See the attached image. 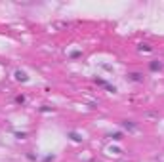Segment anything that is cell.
<instances>
[{"mask_svg":"<svg viewBox=\"0 0 164 162\" xmlns=\"http://www.w3.org/2000/svg\"><path fill=\"white\" fill-rule=\"evenodd\" d=\"M27 158L34 162V160H37V155H34V153H27Z\"/></svg>","mask_w":164,"mask_h":162,"instance_id":"obj_12","label":"cell"},{"mask_svg":"<svg viewBox=\"0 0 164 162\" xmlns=\"http://www.w3.org/2000/svg\"><path fill=\"white\" fill-rule=\"evenodd\" d=\"M15 137H17V139H25V137H27V134H25V132H17V134H15Z\"/></svg>","mask_w":164,"mask_h":162,"instance_id":"obj_11","label":"cell"},{"mask_svg":"<svg viewBox=\"0 0 164 162\" xmlns=\"http://www.w3.org/2000/svg\"><path fill=\"white\" fill-rule=\"evenodd\" d=\"M67 137H71V141H75V143H80V141H82V135L78 132H69Z\"/></svg>","mask_w":164,"mask_h":162,"instance_id":"obj_3","label":"cell"},{"mask_svg":"<svg viewBox=\"0 0 164 162\" xmlns=\"http://www.w3.org/2000/svg\"><path fill=\"white\" fill-rule=\"evenodd\" d=\"M78 57H82V52H80V50L71 52V59H78Z\"/></svg>","mask_w":164,"mask_h":162,"instance_id":"obj_6","label":"cell"},{"mask_svg":"<svg viewBox=\"0 0 164 162\" xmlns=\"http://www.w3.org/2000/svg\"><path fill=\"white\" fill-rule=\"evenodd\" d=\"M54 160H55V155H48V156H44L42 162H54Z\"/></svg>","mask_w":164,"mask_h":162,"instance_id":"obj_9","label":"cell"},{"mask_svg":"<svg viewBox=\"0 0 164 162\" xmlns=\"http://www.w3.org/2000/svg\"><path fill=\"white\" fill-rule=\"evenodd\" d=\"M40 111H42V113H50V111H52V107H48V105H44V107H40Z\"/></svg>","mask_w":164,"mask_h":162,"instance_id":"obj_13","label":"cell"},{"mask_svg":"<svg viewBox=\"0 0 164 162\" xmlns=\"http://www.w3.org/2000/svg\"><path fill=\"white\" fill-rule=\"evenodd\" d=\"M111 139L120 141V139H122V132H115V134H111Z\"/></svg>","mask_w":164,"mask_h":162,"instance_id":"obj_7","label":"cell"},{"mask_svg":"<svg viewBox=\"0 0 164 162\" xmlns=\"http://www.w3.org/2000/svg\"><path fill=\"white\" fill-rule=\"evenodd\" d=\"M122 128H126V130H130V132H134L137 126L132 122V120H122Z\"/></svg>","mask_w":164,"mask_h":162,"instance_id":"obj_5","label":"cell"},{"mask_svg":"<svg viewBox=\"0 0 164 162\" xmlns=\"http://www.w3.org/2000/svg\"><path fill=\"white\" fill-rule=\"evenodd\" d=\"M162 67H164V65H162V61H158V59H153V61H151V63H149V69H151L153 72H157V71H160V69H162Z\"/></svg>","mask_w":164,"mask_h":162,"instance_id":"obj_1","label":"cell"},{"mask_svg":"<svg viewBox=\"0 0 164 162\" xmlns=\"http://www.w3.org/2000/svg\"><path fill=\"white\" fill-rule=\"evenodd\" d=\"M15 78H17L19 82H27L29 80V76H27V72H25V71H15Z\"/></svg>","mask_w":164,"mask_h":162,"instance_id":"obj_4","label":"cell"},{"mask_svg":"<svg viewBox=\"0 0 164 162\" xmlns=\"http://www.w3.org/2000/svg\"><path fill=\"white\" fill-rule=\"evenodd\" d=\"M128 80H132V82H143V75H141V72H130V75H128Z\"/></svg>","mask_w":164,"mask_h":162,"instance_id":"obj_2","label":"cell"},{"mask_svg":"<svg viewBox=\"0 0 164 162\" xmlns=\"http://www.w3.org/2000/svg\"><path fill=\"white\" fill-rule=\"evenodd\" d=\"M15 103H19V105H23V103H25V96H17V97H15Z\"/></svg>","mask_w":164,"mask_h":162,"instance_id":"obj_10","label":"cell"},{"mask_svg":"<svg viewBox=\"0 0 164 162\" xmlns=\"http://www.w3.org/2000/svg\"><path fill=\"white\" fill-rule=\"evenodd\" d=\"M153 48H151V46L149 44H139V52H151Z\"/></svg>","mask_w":164,"mask_h":162,"instance_id":"obj_8","label":"cell"}]
</instances>
